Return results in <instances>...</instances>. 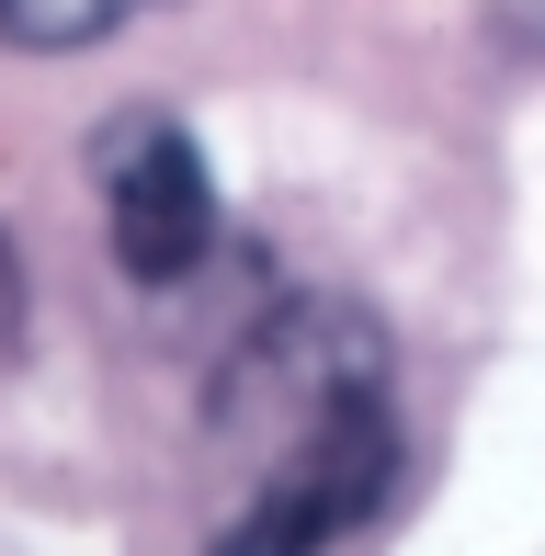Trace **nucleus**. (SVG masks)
Segmentation results:
<instances>
[{
    "label": "nucleus",
    "mask_w": 545,
    "mask_h": 556,
    "mask_svg": "<svg viewBox=\"0 0 545 556\" xmlns=\"http://www.w3.org/2000/svg\"><path fill=\"white\" fill-rule=\"evenodd\" d=\"M12 341H23V262H12V239H0V364H12Z\"/></svg>",
    "instance_id": "nucleus-4"
},
{
    "label": "nucleus",
    "mask_w": 545,
    "mask_h": 556,
    "mask_svg": "<svg viewBox=\"0 0 545 556\" xmlns=\"http://www.w3.org/2000/svg\"><path fill=\"white\" fill-rule=\"evenodd\" d=\"M91 170H103L114 262H126L137 285H182V273L216 250V170H205V148H193L170 114H126L103 148H91Z\"/></svg>",
    "instance_id": "nucleus-2"
},
{
    "label": "nucleus",
    "mask_w": 545,
    "mask_h": 556,
    "mask_svg": "<svg viewBox=\"0 0 545 556\" xmlns=\"http://www.w3.org/2000/svg\"><path fill=\"white\" fill-rule=\"evenodd\" d=\"M137 12H170V0H0V35H12V46H35V58H68V46L126 35Z\"/></svg>",
    "instance_id": "nucleus-3"
},
{
    "label": "nucleus",
    "mask_w": 545,
    "mask_h": 556,
    "mask_svg": "<svg viewBox=\"0 0 545 556\" xmlns=\"http://www.w3.org/2000/svg\"><path fill=\"white\" fill-rule=\"evenodd\" d=\"M272 466L251 477L239 522L216 534V556H330L341 534H364L398 477V420H386V387H341L318 409L272 420Z\"/></svg>",
    "instance_id": "nucleus-1"
},
{
    "label": "nucleus",
    "mask_w": 545,
    "mask_h": 556,
    "mask_svg": "<svg viewBox=\"0 0 545 556\" xmlns=\"http://www.w3.org/2000/svg\"><path fill=\"white\" fill-rule=\"evenodd\" d=\"M511 23H523V35H534V46H545V0H511Z\"/></svg>",
    "instance_id": "nucleus-5"
}]
</instances>
